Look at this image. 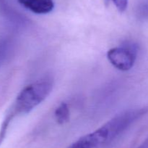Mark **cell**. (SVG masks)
<instances>
[{
  "instance_id": "cell-1",
  "label": "cell",
  "mask_w": 148,
  "mask_h": 148,
  "mask_svg": "<svg viewBox=\"0 0 148 148\" xmlns=\"http://www.w3.org/2000/svg\"><path fill=\"white\" fill-rule=\"evenodd\" d=\"M147 110V108H141L122 112L94 131L79 138L69 148L107 147Z\"/></svg>"
},
{
  "instance_id": "cell-2",
  "label": "cell",
  "mask_w": 148,
  "mask_h": 148,
  "mask_svg": "<svg viewBox=\"0 0 148 148\" xmlns=\"http://www.w3.org/2000/svg\"><path fill=\"white\" fill-rule=\"evenodd\" d=\"M53 80L51 76H45L26 86L17 95L0 129V145L2 143L9 126L15 117L30 113L43 102L51 92Z\"/></svg>"
},
{
  "instance_id": "cell-3",
  "label": "cell",
  "mask_w": 148,
  "mask_h": 148,
  "mask_svg": "<svg viewBox=\"0 0 148 148\" xmlns=\"http://www.w3.org/2000/svg\"><path fill=\"white\" fill-rule=\"evenodd\" d=\"M107 58L114 68L127 71L132 69L135 63L137 51L130 47H114L108 51Z\"/></svg>"
},
{
  "instance_id": "cell-4",
  "label": "cell",
  "mask_w": 148,
  "mask_h": 148,
  "mask_svg": "<svg viewBox=\"0 0 148 148\" xmlns=\"http://www.w3.org/2000/svg\"><path fill=\"white\" fill-rule=\"evenodd\" d=\"M17 1L27 10L38 15L48 14L54 8L53 0H17Z\"/></svg>"
},
{
  "instance_id": "cell-5",
  "label": "cell",
  "mask_w": 148,
  "mask_h": 148,
  "mask_svg": "<svg viewBox=\"0 0 148 148\" xmlns=\"http://www.w3.org/2000/svg\"><path fill=\"white\" fill-rule=\"evenodd\" d=\"M54 115L59 124L62 125L67 123L70 118V111L68 104L65 102L61 103L55 110Z\"/></svg>"
},
{
  "instance_id": "cell-6",
  "label": "cell",
  "mask_w": 148,
  "mask_h": 148,
  "mask_svg": "<svg viewBox=\"0 0 148 148\" xmlns=\"http://www.w3.org/2000/svg\"><path fill=\"white\" fill-rule=\"evenodd\" d=\"M114 4L119 12H124L128 7L129 0H108Z\"/></svg>"
},
{
  "instance_id": "cell-7",
  "label": "cell",
  "mask_w": 148,
  "mask_h": 148,
  "mask_svg": "<svg viewBox=\"0 0 148 148\" xmlns=\"http://www.w3.org/2000/svg\"><path fill=\"white\" fill-rule=\"evenodd\" d=\"M137 148H148V138L145 139L142 144H140Z\"/></svg>"
}]
</instances>
